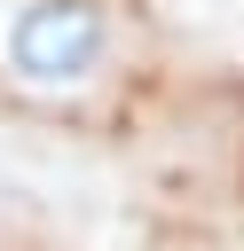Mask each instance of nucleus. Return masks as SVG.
Instances as JSON below:
<instances>
[{"label": "nucleus", "instance_id": "obj_1", "mask_svg": "<svg viewBox=\"0 0 244 251\" xmlns=\"http://www.w3.org/2000/svg\"><path fill=\"white\" fill-rule=\"evenodd\" d=\"M0 55L24 86L39 94H63V86H87L102 63H110V16L94 0H24L0 31Z\"/></svg>", "mask_w": 244, "mask_h": 251}]
</instances>
